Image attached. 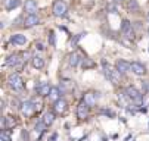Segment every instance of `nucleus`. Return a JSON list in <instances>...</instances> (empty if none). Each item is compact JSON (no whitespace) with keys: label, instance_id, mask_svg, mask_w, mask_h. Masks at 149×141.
I'll return each mask as SVG.
<instances>
[{"label":"nucleus","instance_id":"3","mask_svg":"<svg viewBox=\"0 0 149 141\" xmlns=\"http://www.w3.org/2000/svg\"><path fill=\"white\" fill-rule=\"evenodd\" d=\"M102 65H103V72H105V76L109 79V81L112 83V84H120V79H121V74H120V71L115 68H111L106 62H102Z\"/></svg>","mask_w":149,"mask_h":141},{"label":"nucleus","instance_id":"21","mask_svg":"<svg viewBox=\"0 0 149 141\" xmlns=\"http://www.w3.org/2000/svg\"><path fill=\"white\" fill-rule=\"evenodd\" d=\"M61 96H62V90H61V87H52V90H50V93H49V100H52V102H56V100H59L61 98Z\"/></svg>","mask_w":149,"mask_h":141},{"label":"nucleus","instance_id":"13","mask_svg":"<svg viewBox=\"0 0 149 141\" xmlns=\"http://www.w3.org/2000/svg\"><path fill=\"white\" fill-rule=\"evenodd\" d=\"M50 90H52V87L49 85V83H40V84L36 85V91H37V94H38L40 97H46V96H49Z\"/></svg>","mask_w":149,"mask_h":141},{"label":"nucleus","instance_id":"17","mask_svg":"<svg viewBox=\"0 0 149 141\" xmlns=\"http://www.w3.org/2000/svg\"><path fill=\"white\" fill-rule=\"evenodd\" d=\"M16 119L12 118V116H5L3 118V122H2V127L3 129H12L13 127H16Z\"/></svg>","mask_w":149,"mask_h":141},{"label":"nucleus","instance_id":"26","mask_svg":"<svg viewBox=\"0 0 149 141\" xmlns=\"http://www.w3.org/2000/svg\"><path fill=\"white\" fill-rule=\"evenodd\" d=\"M74 88V84L71 83V81H63L62 84H61V90H62V93H63V90H72Z\"/></svg>","mask_w":149,"mask_h":141},{"label":"nucleus","instance_id":"39","mask_svg":"<svg viewBox=\"0 0 149 141\" xmlns=\"http://www.w3.org/2000/svg\"><path fill=\"white\" fill-rule=\"evenodd\" d=\"M148 50H149V49H148Z\"/></svg>","mask_w":149,"mask_h":141},{"label":"nucleus","instance_id":"36","mask_svg":"<svg viewBox=\"0 0 149 141\" xmlns=\"http://www.w3.org/2000/svg\"><path fill=\"white\" fill-rule=\"evenodd\" d=\"M114 3H121V2H124V0H112Z\"/></svg>","mask_w":149,"mask_h":141},{"label":"nucleus","instance_id":"22","mask_svg":"<svg viewBox=\"0 0 149 141\" xmlns=\"http://www.w3.org/2000/svg\"><path fill=\"white\" fill-rule=\"evenodd\" d=\"M18 6H21V0H6V2H5V8H6V10L16 9Z\"/></svg>","mask_w":149,"mask_h":141},{"label":"nucleus","instance_id":"35","mask_svg":"<svg viewBox=\"0 0 149 141\" xmlns=\"http://www.w3.org/2000/svg\"><path fill=\"white\" fill-rule=\"evenodd\" d=\"M56 140H58V134L55 132V134H52V135H50V138H49V141H56Z\"/></svg>","mask_w":149,"mask_h":141},{"label":"nucleus","instance_id":"14","mask_svg":"<svg viewBox=\"0 0 149 141\" xmlns=\"http://www.w3.org/2000/svg\"><path fill=\"white\" fill-rule=\"evenodd\" d=\"M132 72H133L134 75L142 76V75L146 74V66H145L142 62H137V60H134V62H132Z\"/></svg>","mask_w":149,"mask_h":141},{"label":"nucleus","instance_id":"6","mask_svg":"<svg viewBox=\"0 0 149 141\" xmlns=\"http://www.w3.org/2000/svg\"><path fill=\"white\" fill-rule=\"evenodd\" d=\"M89 115H90V106L84 102V100H81L77 106V118L80 120H84V119L89 118Z\"/></svg>","mask_w":149,"mask_h":141},{"label":"nucleus","instance_id":"31","mask_svg":"<svg viewBox=\"0 0 149 141\" xmlns=\"http://www.w3.org/2000/svg\"><path fill=\"white\" fill-rule=\"evenodd\" d=\"M83 35H86V34H78V35H75L74 37V40H72V41H71V46H77V43H78V40L83 37Z\"/></svg>","mask_w":149,"mask_h":141},{"label":"nucleus","instance_id":"1","mask_svg":"<svg viewBox=\"0 0 149 141\" xmlns=\"http://www.w3.org/2000/svg\"><path fill=\"white\" fill-rule=\"evenodd\" d=\"M8 85L10 87V90L16 91V93H21L24 91V79L19 74H10L9 78H8Z\"/></svg>","mask_w":149,"mask_h":141},{"label":"nucleus","instance_id":"34","mask_svg":"<svg viewBox=\"0 0 149 141\" xmlns=\"http://www.w3.org/2000/svg\"><path fill=\"white\" fill-rule=\"evenodd\" d=\"M143 90L149 94V81H145V83H143Z\"/></svg>","mask_w":149,"mask_h":141},{"label":"nucleus","instance_id":"30","mask_svg":"<svg viewBox=\"0 0 149 141\" xmlns=\"http://www.w3.org/2000/svg\"><path fill=\"white\" fill-rule=\"evenodd\" d=\"M49 43H50L52 46H55V44H56V40H55V32H53V31H49Z\"/></svg>","mask_w":149,"mask_h":141},{"label":"nucleus","instance_id":"24","mask_svg":"<svg viewBox=\"0 0 149 141\" xmlns=\"http://www.w3.org/2000/svg\"><path fill=\"white\" fill-rule=\"evenodd\" d=\"M0 138H2V141H12L10 129H3L2 132H0Z\"/></svg>","mask_w":149,"mask_h":141},{"label":"nucleus","instance_id":"32","mask_svg":"<svg viewBox=\"0 0 149 141\" xmlns=\"http://www.w3.org/2000/svg\"><path fill=\"white\" fill-rule=\"evenodd\" d=\"M34 47H36L37 50H40V52H41V50H45V46H43V43H40V41H37V43L34 44Z\"/></svg>","mask_w":149,"mask_h":141},{"label":"nucleus","instance_id":"4","mask_svg":"<svg viewBox=\"0 0 149 141\" xmlns=\"http://www.w3.org/2000/svg\"><path fill=\"white\" fill-rule=\"evenodd\" d=\"M52 12L56 18H63L68 12V6L63 0H55L53 6H52Z\"/></svg>","mask_w":149,"mask_h":141},{"label":"nucleus","instance_id":"23","mask_svg":"<svg viewBox=\"0 0 149 141\" xmlns=\"http://www.w3.org/2000/svg\"><path fill=\"white\" fill-rule=\"evenodd\" d=\"M45 128H46V124L43 122V120H40L38 124H36L34 131H36V134H37V135H41V134L45 132Z\"/></svg>","mask_w":149,"mask_h":141},{"label":"nucleus","instance_id":"29","mask_svg":"<svg viewBox=\"0 0 149 141\" xmlns=\"http://www.w3.org/2000/svg\"><path fill=\"white\" fill-rule=\"evenodd\" d=\"M81 66L83 68H90V66H93V62H90L89 59H84V60H81Z\"/></svg>","mask_w":149,"mask_h":141},{"label":"nucleus","instance_id":"25","mask_svg":"<svg viewBox=\"0 0 149 141\" xmlns=\"http://www.w3.org/2000/svg\"><path fill=\"white\" fill-rule=\"evenodd\" d=\"M127 8H129V10H132V12H136V10H139V5H137V2H136V0H130V2H129V5H127Z\"/></svg>","mask_w":149,"mask_h":141},{"label":"nucleus","instance_id":"20","mask_svg":"<svg viewBox=\"0 0 149 141\" xmlns=\"http://www.w3.org/2000/svg\"><path fill=\"white\" fill-rule=\"evenodd\" d=\"M80 62H81V59H80V54H78L77 52H72L71 54H68V63H70L72 68L78 66Z\"/></svg>","mask_w":149,"mask_h":141},{"label":"nucleus","instance_id":"28","mask_svg":"<svg viewBox=\"0 0 149 141\" xmlns=\"http://www.w3.org/2000/svg\"><path fill=\"white\" fill-rule=\"evenodd\" d=\"M106 10H108L109 13H114V15H117V13H118V9H117V5H112V3H109L108 6H106Z\"/></svg>","mask_w":149,"mask_h":141},{"label":"nucleus","instance_id":"12","mask_svg":"<svg viewBox=\"0 0 149 141\" xmlns=\"http://www.w3.org/2000/svg\"><path fill=\"white\" fill-rule=\"evenodd\" d=\"M115 68L120 71V74L123 75V74H127L130 69H132V63L130 62H127V60H124V59H118L117 62H115Z\"/></svg>","mask_w":149,"mask_h":141},{"label":"nucleus","instance_id":"5","mask_svg":"<svg viewBox=\"0 0 149 141\" xmlns=\"http://www.w3.org/2000/svg\"><path fill=\"white\" fill-rule=\"evenodd\" d=\"M19 110L22 113V116L25 118H30L33 113H36V106H34V102L33 100H25L19 105Z\"/></svg>","mask_w":149,"mask_h":141},{"label":"nucleus","instance_id":"2","mask_svg":"<svg viewBox=\"0 0 149 141\" xmlns=\"http://www.w3.org/2000/svg\"><path fill=\"white\" fill-rule=\"evenodd\" d=\"M124 93H125L127 97H129L130 103H133V105H136V106H140V105L143 103V94H142L136 87H127V88L124 90Z\"/></svg>","mask_w":149,"mask_h":141},{"label":"nucleus","instance_id":"27","mask_svg":"<svg viewBox=\"0 0 149 141\" xmlns=\"http://www.w3.org/2000/svg\"><path fill=\"white\" fill-rule=\"evenodd\" d=\"M100 113H102V115H105V116H109V118H115V112H114V110H111V109H102V110H100Z\"/></svg>","mask_w":149,"mask_h":141},{"label":"nucleus","instance_id":"15","mask_svg":"<svg viewBox=\"0 0 149 141\" xmlns=\"http://www.w3.org/2000/svg\"><path fill=\"white\" fill-rule=\"evenodd\" d=\"M55 119H56V112H55V110H47V112H45L43 118H41V120L46 124V127H50V125L55 122Z\"/></svg>","mask_w":149,"mask_h":141},{"label":"nucleus","instance_id":"8","mask_svg":"<svg viewBox=\"0 0 149 141\" xmlns=\"http://www.w3.org/2000/svg\"><path fill=\"white\" fill-rule=\"evenodd\" d=\"M53 110H55L58 115L67 113V110H68V103H67V100H63V98L61 97L59 100L53 102Z\"/></svg>","mask_w":149,"mask_h":141},{"label":"nucleus","instance_id":"18","mask_svg":"<svg viewBox=\"0 0 149 141\" xmlns=\"http://www.w3.org/2000/svg\"><path fill=\"white\" fill-rule=\"evenodd\" d=\"M31 65L36 69H43L45 68V59L41 56H33L31 57Z\"/></svg>","mask_w":149,"mask_h":141},{"label":"nucleus","instance_id":"19","mask_svg":"<svg viewBox=\"0 0 149 141\" xmlns=\"http://www.w3.org/2000/svg\"><path fill=\"white\" fill-rule=\"evenodd\" d=\"M24 9H25V12L28 15L36 13L37 12V2H36V0H27L25 5H24Z\"/></svg>","mask_w":149,"mask_h":141},{"label":"nucleus","instance_id":"16","mask_svg":"<svg viewBox=\"0 0 149 141\" xmlns=\"http://www.w3.org/2000/svg\"><path fill=\"white\" fill-rule=\"evenodd\" d=\"M10 43L12 44H16V46H24L27 43V37L22 35V34H13L10 37Z\"/></svg>","mask_w":149,"mask_h":141},{"label":"nucleus","instance_id":"7","mask_svg":"<svg viewBox=\"0 0 149 141\" xmlns=\"http://www.w3.org/2000/svg\"><path fill=\"white\" fill-rule=\"evenodd\" d=\"M121 34L125 38H133L134 37V31H133L132 22L129 21V19H123V22H121Z\"/></svg>","mask_w":149,"mask_h":141},{"label":"nucleus","instance_id":"10","mask_svg":"<svg viewBox=\"0 0 149 141\" xmlns=\"http://www.w3.org/2000/svg\"><path fill=\"white\" fill-rule=\"evenodd\" d=\"M38 24H40V18L36 13H31V15H27L22 25H24V28H33V27H36Z\"/></svg>","mask_w":149,"mask_h":141},{"label":"nucleus","instance_id":"38","mask_svg":"<svg viewBox=\"0 0 149 141\" xmlns=\"http://www.w3.org/2000/svg\"><path fill=\"white\" fill-rule=\"evenodd\" d=\"M148 32H149V28H148Z\"/></svg>","mask_w":149,"mask_h":141},{"label":"nucleus","instance_id":"37","mask_svg":"<svg viewBox=\"0 0 149 141\" xmlns=\"http://www.w3.org/2000/svg\"><path fill=\"white\" fill-rule=\"evenodd\" d=\"M146 19H148V22H149V12H148V15H146Z\"/></svg>","mask_w":149,"mask_h":141},{"label":"nucleus","instance_id":"33","mask_svg":"<svg viewBox=\"0 0 149 141\" xmlns=\"http://www.w3.org/2000/svg\"><path fill=\"white\" fill-rule=\"evenodd\" d=\"M21 140H22V141H28V132L27 131H22V134H21Z\"/></svg>","mask_w":149,"mask_h":141},{"label":"nucleus","instance_id":"9","mask_svg":"<svg viewBox=\"0 0 149 141\" xmlns=\"http://www.w3.org/2000/svg\"><path fill=\"white\" fill-rule=\"evenodd\" d=\"M22 62H24V59H21L19 53H13L6 59V65L10 66V68H18L19 65H22Z\"/></svg>","mask_w":149,"mask_h":141},{"label":"nucleus","instance_id":"11","mask_svg":"<svg viewBox=\"0 0 149 141\" xmlns=\"http://www.w3.org/2000/svg\"><path fill=\"white\" fill-rule=\"evenodd\" d=\"M83 100L92 107V106H95V105L97 103V100H99V93H96V91H89V93L84 94Z\"/></svg>","mask_w":149,"mask_h":141}]
</instances>
